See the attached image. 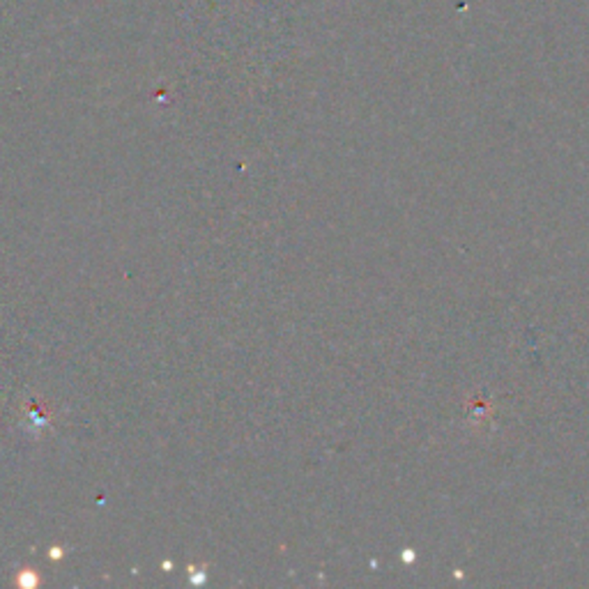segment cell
Instances as JSON below:
<instances>
[{
    "mask_svg": "<svg viewBox=\"0 0 589 589\" xmlns=\"http://www.w3.org/2000/svg\"><path fill=\"white\" fill-rule=\"evenodd\" d=\"M40 583V578L37 575H33L31 571H24V574L19 575V584H24V587H33V584Z\"/></svg>",
    "mask_w": 589,
    "mask_h": 589,
    "instance_id": "obj_1",
    "label": "cell"
}]
</instances>
